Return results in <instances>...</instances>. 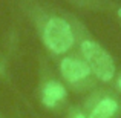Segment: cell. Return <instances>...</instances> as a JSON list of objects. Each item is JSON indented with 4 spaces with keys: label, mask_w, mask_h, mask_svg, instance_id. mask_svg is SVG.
I'll return each instance as SVG.
<instances>
[{
    "label": "cell",
    "mask_w": 121,
    "mask_h": 118,
    "mask_svg": "<svg viewBox=\"0 0 121 118\" xmlns=\"http://www.w3.org/2000/svg\"><path fill=\"white\" fill-rule=\"evenodd\" d=\"M118 15H120V18H121V8L118 9Z\"/></svg>",
    "instance_id": "52a82bcc"
},
{
    "label": "cell",
    "mask_w": 121,
    "mask_h": 118,
    "mask_svg": "<svg viewBox=\"0 0 121 118\" xmlns=\"http://www.w3.org/2000/svg\"><path fill=\"white\" fill-rule=\"evenodd\" d=\"M60 71H61L63 77L71 83L84 80L91 74L89 66L86 63L80 61V60H75V58H65L61 61V65H60Z\"/></svg>",
    "instance_id": "3957f363"
},
{
    "label": "cell",
    "mask_w": 121,
    "mask_h": 118,
    "mask_svg": "<svg viewBox=\"0 0 121 118\" xmlns=\"http://www.w3.org/2000/svg\"><path fill=\"white\" fill-rule=\"evenodd\" d=\"M74 118H86L84 115H83V114H77V115H75Z\"/></svg>",
    "instance_id": "8992f818"
},
{
    "label": "cell",
    "mask_w": 121,
    "mask_h": 118,
    "mask_svg": "<svg viewBox=\"0 0 121 118\" xmlns=\"http://www.w3.org/2000/svg\"><path fill=\"white\" fill-rule=\"evenodd\" d=\"M118 84H120V87H121V78H120V81H118Z\"/></svg>",
    "instance_id": "ba28073f"
},
{
    "label": "cell",
    "mask_w": 121,
    "mask_h": 118,
    "mask_svg": "<svg viewBox=\"0 0 121 118\" xmlns=\"http://www.w3.org/2000/svg\"><path fill=\"white\" fill-rule=\"evenodd\" d=\"M43 40L48 49H51L55 54H63L72 48L74 34L68 22L58 17H52L46 22L43 31Z\"/></svg>",
    "instance_id": "7a4b0ae2"
},
{
    "label": "cell",
    "mask_w": 121,
    "mask_h": 118,
    "mask_svg": "<svg viewBox=\"0 0 121 118\" xmlns=\"http://www.w3.org/2000/svg\"><path fill=\"white\" fill-rule=\"evenodd\" d=\"M65 95H66V89L63 87L58 81H49V83H46V86L43 87L41 100H43L44 106L52 107V106H55L60 100H63Z\"/></svg>",
    "instance_id": "277c9868"
},
{
    "label": "cell",
    "mask_w": 121,
    "mask_h": 118,
    "mask_svg": "<svg viewBox=\"0 0 121 118\" xmlns=\"http://www.w3.org/2000/svg\"><path fill=\"white\" fill-rule=\"evenodd\" d=\"M81 52L84 55L86 65L92 72L103 81H109L115 75L113 60L98 43L86 40L81 43Z\"/></svg>",
    "instance_id": "6da1fadb"
},
{
    "label": "cell",
    "mask_w": 121,
    "mask_h": 118,
    "mask_svg": "<svg viewBox=\"0 0 121 118\" xmlns=\"http://www.w3.org/2000/svg\"><path fill=\"white\" fill-rule=\"evenodd\" d=\"M118 106H117V101L112 98H104L101 100L97 106L94 107V110L91 112L89 118H112L113 114L117 112Z\"/></svg>",
    "instance_id": "5b68a950"
}]
</instances>
